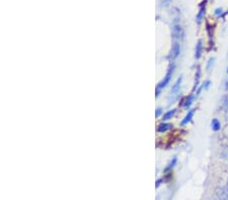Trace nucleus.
Returning <instances> with one entry per match:
<instances>
[{"mask_svg": "<svg viewBox=\"0 0 228 200\" xmlns=\"http://www.w3.org/2000/svg\"><path fill=\"white\" fill-rule=\"evenodd\" d=\"M204 14H205V9H204V8L200 9L199 13H198L197 17H196V20H197V22H198V23H200V22H201V20H202V18H203V16H204Z\"/></svg>", "mask_w": 228, "mask_h": 200, "instance_id": "10", "label": "nucleus"}, {"mask_svg": "<svg viewBox=\"0 0 228 200\" xmlns=\"http://www.w3.org/2000/svg\"><path fill=\"white\" fill-rule=\"evenodd\" d=\"M170 1H171V0H163V2H164V3H169Z\"/></svg>", "mask_w": 228, "mask_h": 200, "instance_id": "22", "label": "nucleus"}, {"mask_svg": "<svg viewBox=\"0 0 228 200\" xmlns=\"http://www.w3.org/2000/svg\"><path fill=\"white\" fill-rule=\"evenodd\" d=\"M202 41H199L197 44V47H196V54H195V57H196V59H199L201 57V54H202V48H203V45H202Z\"/></svg>", "mask_w": 228, "mask_h": 200, "instance_id": "6", "label": "nucleus"}, {"mask_svg": "<svg viewBox=\"0 0 228 200\" xmlns=\"http://www.w3.org/2000/svg\"><path fill=\"white\" fill-rule=\"evenodd\" d=\"M173 70H174V65L170 66V68L168 69V71H167V73H166L165 77H164L163 80L161 81L159 84H158V86H157V90H156V97H157L158 95H159L160 90H161V89H163L164 87H166V85L169 83L170 79H171V77H172V74H173Z\"/></svg>", "mask_w": 228, "mask_h": 200, "instance_id": "1", "label": "nucleus"}, {"mask_svg": "<svg viewBox=\"0 0 228 200\" xmlns=\"http://www.w3.org/2000/svg\"><path fill=\"white\" fill-rule=\"evenodd\" d=\"M160 183H161V180H157V181H156V184H155V186L158 187V186L160 185Z\"/></svg>", "mask_w": 228, "mask_h": 200, "instance_id": "20", "label": "nucleus"}, {"mask_svg": "<svg viewBox=\"0 0 228 200\" xmlns=\"http://www.w3.org/2000/svg\"><path fill=\"white\" fill-rule=\"evenodd\" d=\"M222 157H223L225 160H228V148H226V150L222 153Z\"/></svg>", "mask_w": 228, "mask_h": 200, "instance_id": "15", "label": "nucleus"}, {"mask_svg": "<svg viewBox=\"0 0 228 200\" xmlns=\"http://www.w3.org/2000/svg\"><path fill=\"white\" fill-rule=\"evenodd\" d=\"M161 112H162V109H161L160 107H159V108H157V109H156V111H155V116L158 117V116H159V115L161 114Z\"/></svg>", "mask_w": 228, "mask_h": 200, "instance_id": "16", "label": "nucleus"}, {"mask_svg": "<svg viewBox=\"0 0 228 200\" xmlns=\"http://www.w3.org/2000/svg\"><path fill=\"white\" fill-rule=\"evenodd\" d=\"M179 54H181V47H179V45L178 44V42H175V44L172 45L170 58H171L172 60H174L175 58H178L179 56Z\"/></svg>", "mask_w": 228, "mask_h": 200, "instance_id": "2", "label": "nucleus"}, {"mask_svg": "<svg viewBox=\"0 0 228 200\" xmlns=\"http://www.w3.org/2000/svg\"><path fill=\"white\" fill-rule=\"evenodd\" d=\"M172 36L174 38H179L181 36V27L178 22H175L172 26Z\"/></svg>", "mask_w": 228, "mask_h": 200, "instance_id": "3", "label": "nucleus"}, {"mask_svg": "<svg viewBox=\"0 0 228 200\" xmlns=\"http://www.w3.org/2000/svg\"><path fill=\"white\" fill-rule=\"evenodd\" d=\"M227 13H228V11H227Z\"/></svg>", "mask_w": 228, "mask_h": 200, "instance_id": "26", "label": "nucleus"}, {"mask_svg": "<svg viewBox=\"0 0 228 200\" xmlns=\"http://www.w3.org/2000/svg\"><path fill=\"white\" fill-rule=\"evenodd\" d=\"M223 108L225 109V110H227L228 109V95L225 97V99L223 101Z\"/></svg>", "mask_w": 228, "mask_h": 200, "instance_id": "13", "label": "nucleus"}, {"mask_svg": "<svg viewBox=\"0 0 228 200\" xmlns=\"http://www.w3.org/2000/svg\"><path fill=\"white\" fill-rule=\"evenodd\" d=\"M223 133H224V135L226 136V138H228V126H226L224 128V130H223Z\"/></svg>", "mask_w": 228, "mask_h": 200, "instance_id": "18", "label": "nucleus"}, {"mask_svg": "<svg viewBox=\"0 0 228 200\" xmlns=\"http://www.w3.org/2000/svg\"><path fill=\"white\" fill-rule=\"evenodd\" d=\"M193 101H194V95H191L190 97H188L187 102H185V108H188L191 106L192 103H193Z\"/></svg>", "mask_w": 228, "mask_h": 200, "instance_id": "11", "label": "nucleus"}, {"mask_svg": "<svg viewBox=\"0 0 228 200\" xmlns=\"http://www.w3.org/2000/svg\"><path fill=\"white\" fill-rule=\"evenodd\" d=\"M211 125H212V129L215 130V132H217V130H219V129H220V127H221L220 121H219V120L217 119V118H214V119L212 120Z\"/></svg>", "mask_w": 228, "mask_h": 200, "instance_id": "8", "label": "nucleus"}, {"mask_svg": "<svg viewBox=\"0 0 228 200\" xmlns=\"http://www.w3.org/2000/svg\"><path fill=\"white\" fill-rule=\"evenodd\" d=\"M171 126L172 125H171V124H169V123H160L157 127V130L159 132H166L167 129H169Z\"/></svg>", "mask_w": 228, "mask_h": 200, "instance_id": "7", "label": "nucleus"}, {"mask_svg": "<svg viewBox=\"0 0 228 200\" xmlns=\"http://www.w3.org/2000/svg\"><path fill=\"white\" fill-rule=\"evenodd\" d=\"M225 88H226V89H228V80L226 81V84H225Z\"/></svg>", "mask_w": 228, "mask_h": 200, "instance_id": "23", "label": "nucleus"}, {"mask_svg": "<svg viewBox=\"0 0 228 200\" xmlns=\"http://www.w3.org/2000/svg\"><path fill=\"white\" fill-rule=\"evenodd\" d=\"M209 85H210V81H206L205 83H204V87L207 89V88H209Z\"/></svg>", "mask_w": 228, "mask_h": 200, "instance_id": "19", "label": "nucleus"}, {"mask_svg": "<svg viewBox=\"0 0 228 200\" xmlns=\"http://www.w3.org/2000/svg\"><path fill=\"white\" fill-rule=\"evenodd\" d=\"M227 184H228V180H227Z\"/></svg>", "mask_w": 228, "mask_h": 200, "instance_id": "25", "label": "nucleus"}, {"mask_svg": "<svg viewBox=\"0 0 228 200\" xmlns=\"http://www.w3.org/2000/svg\"><path fill=\"white\" fill-rule=\"evenodd\" d=\"M176 161H178V159H176V157H174L173 159L171 160V162H170L169 164H168V166H167V169H171V168H173L174 167V165H175V163H176Z\"/></svg>", "mask_w": 228, "mask_h": 200, "instance_id": "12", "label": "nucleus"}, {"mask_svg": "<svg viewBox=\"0 0 228 200\" xmlns=\"http://www.w3.org/2000/svg\"><path fill=\"white\" fill-rule=\"evenodd\" d=\"M227 74H228V67H227Z\"/></svg>", "mask_w": 228, "mask_h": 200, "instance_id": "24", "label": "nucleus"}, {"mask_svg": "<svg viewBox=\"0 0 228 200\" xmlns=\"http://www.w3.org/2000/svg\"><path fill=\"white\" fill-rule=\"evenodd\" d=\"M194 113H195V110H194V109H191V110H188V112L187 113V115H185L184 119L181 120V125L184 126V125H185V124H188V122H190V121L192 120V118H193V116H194Z\"/></svg>", "mask_w": 228, "mask_h": 200, "instance_id": "4", "label": "nucleus"}, {"mask_svg": "<svg viewBox=\"0 0 228 200\" xmlns=\"http://www.w3.org/2000/svg\"><path fill=\"white\" fill-rule=\"evenodd\" d=\"M174 113H175V109H172V110L167 111V112L164 113L162 119L163 120H168V119H170V118H172V116L174 115Z\"/></svg>", "mask_w": 228, "mask_h": 200, "instance_id": "9", "label": "nucleus"}, {"mask_svg": "<svg viewBox=\"0 0 228 200\" xmlns=\"http://www.w3.org/2000/svg\"><path fill=\"white\" fill-rule=\"evenodd\" d=\"M213 62H214V59H213V58H211V59L209 60V62H208V65H207V69H208V70H209L210 68H211Z\"/></svg>", "mask_w": 228, "mask_h": 200, "instance_id": "17", "label": "nucleus"}, {"mask_svg": "<svg viewBox=\"0 0 228 200\" xmlns=\"http://www.w3.org/2000/svg\"><path fill=\"white\" fill-rule=\"evenodd\" d=\"M225 118H226V121L228 122V109L226 110V114H225Z\"/></svg>", "mask_w": 228, "mask_h": 200, "instance_id": "21", "label": "nucleus"}, {"mask_svg": "<svg viewBox=\"0 0 228 200\" xmlns=\"http://www.w3.org/2000/svg\"><path fill=\"white\" fill-rule=\"evenodd\" d=\"M181 81H182V78L181 77H178V79L176 80V82L174 83V85L172 86V88H171V95H174L175 93H178V90L181 89Z\"/></svg>", "mask_w": 228, "mask_h": 200, "instance_id": "5", "label": "nucleus"}, {"mask_svg": "<svg viewBox=\"0 0 228 200\" xmlns=\"http://www.w3.org/2000/svg\"><path fill=\"white\" fill-rule=\"evenodd\" d=\"M222 13H223V10H222L221 8H217V9H216V10H215V15H216V16H217V17L221 16Z\"/></svg>", "mask_w": 228, "mask_h": 200, "instance_id": "14", "label": "nucleus"}]
</instances>
